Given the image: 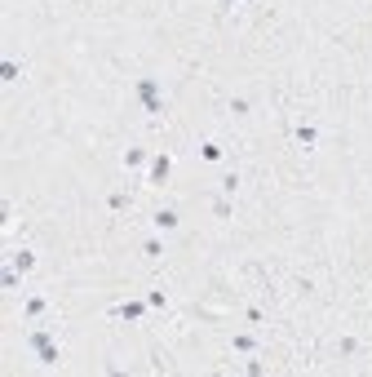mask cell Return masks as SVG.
Returning <instances> with one entry per match:
<instances>
[{"label":"cell","mask_w":372,"mask_h":377,"mask_svg":"<svg viewBox=\"0 0 372 377\" xmlns=\"http://www.w3.org/2000/svg\"><path fill=\"white\" fill-rule=\"evenodd\" d=\"M27 351L40 369H58L62 364V342L54 324H40V329H27Z\"/></svg>","instance_id":"1"},{"label":"cell","mask_w":372,"mask_h":377,"mask_svg":"<svg viewBox=\"0 0 372 377\" xmlns=\"http://www.w3.org/2000/svg\"><path fill=\"white\" fill-rule=\"evenodd\" d=\"M133 98L146 116H164V80L160 76H138L133 80Z\"/></svg>","instance_id":"2"},{"label":"cell","mask_w":372,"mask_h":377,"mask_svg":"<svg viewBox=\"0 0 372 377\" xmlns=\"http://www.w3.org/2000/svg\"><path fill=\"white\" fill-rule=\"evenodd\" d=\"M168 178H173V151H156L151 156V165H146V187H164Z\"/></svg>","instance_id":"3"},{"label":"cell","mask_w":372,"mask_h":377,"mask_svg":"<svg viewBox=\"0 0 372 377\" xmlns=\"http://www.w3.org/2000/svg\"><path fill=\"white\" fill-rule=\"evenodd\" d=\"M49 311H54V302L45 293H23V324H45Z\"/></svg>","instance_id":"4"},{"label":"cell","mask_w":372,"mask_h":377,"mask_svg":"<svg viewBox=\"0 0 372 377\" xmlns=\"http://www.w3.org/2000/svg\"><path fill=\"white\" fill-rule=\"evenodd\" d=\"M293 142H297V151H315V146H319V124L315 120H297L293 124Z\"/></svg>","instance_id":"5"},{"label":"cell","mask_w":372,"mask_h":377,"mask_svg":"<svg viewBox=\"0 0 372 377\" xmlns=\"http://www.w3.org/2000/svg\"><path fill=\"white\" fill-rule=\"evenodd\" d=\"M151 156H156V151H151V146H124V151H120V165H124V173H146V165H151Z\"/></svg>","instance_id":"6"},{"label":"cell","mask_w":372,"mask_h":377,"mask_svg":"<svg viewBox=\"0 0 372 377\" xmlns=\"http://www.w3.org/2000/svg\"><path fill=\"white\" fill-rule=\"evenodd\" d=\"M5 262H9L13 271L31 275V271H36V262H40V257H36V249H31V244H18V249H9V253H5Z\"/></svg>","instance_id":"7"},{"label":"cell","mask_w":372,"mask_h":377,"mask_svg":"<svg viewBox=\"0 0 372 377\" xmlns=\"http://www.w3.org/2000/svg\"><path fill=\"white\" fill-rule=\"evenodd\" d=\"M146 311H151V302H146V298H129V302H120V306H111L107 315H111V320H129V324H133V320H142Z\"/></svg>","instance_id":"8"},{"label":"cell","mask_w":372,"mask_h":377,"mask_svg":"<svg viewBox=\"0 0 372 377\" xmlns=\"http://www.w3.org/2000/svg\"><path fill=\"white\" fill-rule=\"evenodd\" d=\"M151 226H156L160 236H168V231H178V226H182V213H178L173 204H164V209L151 213Z\"/></svg>","instance_id":"9"},{"label":"cell","mask_w":372,"mask_h":377,"mask_svg":"<svg viewBox=\"0 0 372 377\" xmlns=\"http://www.w3.org/2000/svg\"><path fill=\"white\" fill-rule=\"evenodd\" d=\"M107 209H111V218H124V213L133 209V191H129V182H124V187H115V191L107 195Z\"/></svg>","instance_id":"10"},{"label":"cell","mask_w":372,"mask_h":377,"mask_svg":"<svg viewBox=\"0 0 372 377\" xmlns=\"http://www.w3.org/2000/svg\"><path fill=\"white\" fill-rule=\"evenodd\" d=\"M0 80H5V85H18V80H27V62H23V58H5V62H0Z\"/></svg>","instance_id":"11"},{"label":"cell","mask_w":372,"mask_h":377,"mask_svg":"<svg viewBox=\"0 0 372 377\" xmlns=\"http://www.w3.org/2000/svg\"><path fill=\"white\" fill-rule=\"evenodd\" d=\"M0 289H9V293H27V275H23V271H13L9 262H5V271H0Z\"/></svg>","instance_id":"12"},{"label":"cell","mask_w":372,"mask_h":377,"mask_svg":"<svg viewBox=\"0 0 372 377\" xmlns=\"http://www.w3.org/2000/svg\"><path fill=\"white\" fill-rule=\"evenodd\" d=\"M257 347H262V342H257V333H252V329H248V333H235V337H231V351H235V355H252Z\"/></svg>","instance_id":"13"},{"label":"cell","mask_w":372,"mask_h":377,"mask_svg":"<svg viewBox=\"0 0 372 377\" xmlns=\"http://www.w3.org/2000/svg\"><path fill=\"white\" fill-rule=\"evenodd\" d=\"M231 213H235V195H222V191H217V195H213V218H217V222H231Z\"/></svg>","instance_id":"14"},{"label":"cell","mask_w":372,"mask_h":377,"mask_svg":"<svg viewBox=\"0 0 372 377\" xmlns=\"http://www.w3.org/2000/svg\"><path fill=\"white\" fill-rule=\"evenodd\" d=\"M142 257H146V262H156V257H164V236H160V231H151V236L142 240Z\"/></svg>","instance_id":"15"},{"label":"cell","mask_w":372,"mask_h":377,"mask_svg":"<svg viewBox=\"0 0 372 377\" xmlns=\"http://www.w3.org/2000/svg\"><path fill=\"white\" fill-rule=\"evenodd\" d=\"M199 160H209V165H217V160H226V146L222 142H199Z\"/></svg>","instance_id":"16"},{"label":"cell","mask_w":372,"mask_h":377,"mask_svg":"<svg viewBox=\"0 0 372 377\" xmlns=\"http://www.w3.org/2000/svg\"><path fill=\"white\" fill-rule=\"evenodd\" d=\"M146 302H151V311H168V293L156 284V289H146Z\"/></svg>","instance_id":"17"},{"label":"cell","mask_w":372,"mask_h":377,"mask_svg":"<svg viewBox=\"0 0 372 377\" xmlns=\"http://www.w3.org/2000/svg\"><path fill=\"white\" fill-rule=\"evenodd\" d=\"M231 116L235 120H248L252 116V103H248V98H231Z\"/></svg>","instance_id":"18"},{"label":"cell","mask_w":372,"mask_h":377,"mask_svg":"<svg viewBox=\"0 0 372 377\" xmlns=\"http://www.w3.org/2000/svg\"><path fill=\"white\" fill-rule=\"evenodd\" d=\"M332 351H337V355H359V342H354V337H337Z\"/></svg>","instance_id":"19"},{"label":"cell","mask_w":372,"mask_h":377,"mask_svg":"<svg viewBox=\"0 0 372 377\" xmlns=\"http://www.w3.org/2000/svg\"><path fill=\"white\" fill-rule=\"evenodd\" d=\"M217 191H222V195H235V191H240V173H226L222 182H217Z\"/></svg>","instance_id":"20"},{"label":"cell","mask_w":372,"mask_h":377,"mask_svg":"<svg viewBox=\"0 0 372 377\" xmlns=\"http://www.w3.org/2000/svg\"><path fill=\"white\" fill-rule=\"evenodd\" d=\"M0 226H13V200H0Z\"/></svg>","instance_id":"21"},{"label":"cell","mask_w":372,"mask_h":377,"mask_svg":"<svg viewBox=\"0 0 372 377\" xmlns=\"http://www.w3.org/2000/svg\"><path fill=\"white\" fill-rule=\"evenodd\" d=\"M244 320H248V324H252V329H257V324H262V320H266V311H262V306H248V311H244Z\"/></svg>","instance_id":"22"},{"label":"cell","mask_w":372,"mask_h":377,"mask_svg":"<svg viewBox=\"0 0 372 377\" xmlns=\"http://www.w3.org/2000/svg\"><path fill=\"white\" fill-rule=\"evenodd\" d=\"M235 5H252V0H235Z\"/></svg>","instance_id":"23"}]
</instances>
